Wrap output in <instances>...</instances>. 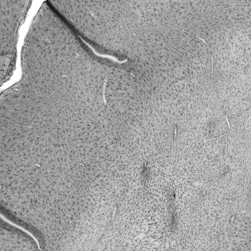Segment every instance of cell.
<instances>
[{
  "mask_svg": "<svg viewBox=\"0 0 251 251\" xmlns=\"http://www.w3.org/2000/svg\"><path fill=\"white\" fill-rule=\"evenodd\" d=\"M1 68L6 71L15 66L19 29L23 23L31 1L0 0Z\"/></svg>",
  "mask_w": 251,
  "mask_h": 251,
  "instance_id": "1",
  "label": "cell"
},
{
  "mask_svg": "<svg viewBox=\"0 0 251 251\" xmlns=\"http://www.w3.org/2000/svg\"><path fill=\"white\" fill-rule=\"evenodd\" d=\"M226 122H227V124L228 125V129H230V125H229V123L228 121V117L227 116V114H226Z\"/></svg>",
  "mask_w": 251,
  "mask_h": 251,
  "instance_id": "2",
  "label": "cell"
}]
</instances>
